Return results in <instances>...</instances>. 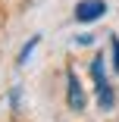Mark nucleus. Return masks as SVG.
I'll return each mask as SVG.
<instances>
[{"label":"nucleus","instance_id":"nucleus-1","mask_svg":"<svg viewBox=\"0 0 119 122\" xmlns=\"http://www.w3.org/2000/svg\"><path fill=\"white\" fill-rule=\"evenodd\" d=\"M91 81H94V94H97V107L103 113H110L116 107V91H113V85L107 78V56L103 53H97L91 60Z\"/></svg>","mask_w":119,"mask_h":122},{"label":"nucleus","instance_id":"nucleus-2","mask_svg":"<svg viewBox=\"0 0 119 122\" xmlns=\"http://www.w3.org/2000/svg\"><path fill=\"white\" fill-rule=\"evenodd\" d=\"M107 16V0H78L75 10H72V19L78 25H91V22H100Z\"/></svg>","mask_w":119,"mask_h":122},{"label":"nucleus","instance_id":"nucleus-3","mask_svg":"<svg viewBox=\"0 0 119 122\" xmlns=\"http://www.w3.org/2000/svg\"><path fill=\"white\" fill-rule=\"evenodd\" d=\"M66 107L72 110V113H82V110L88 107L85 88H82V81H78V75H75V69H72V66L66 69Z\"/></svg>","mask_w":119,"mask_h":122},{"label":"nucleus","instance_id":"nucleus-4","mask_svg":"<svg viewBox=\"0 0 119 122\" xmlns=\"http://www.w3.org/2000/svg\"><path fill=\"white\" fill-rule=\"evenodd\" d=\"M38 44H41V35H31V38H28V44L19 50V66H25V63H28V56L35 53V47H38Z\"/></svg>","mask_w":119,"mask_h":122},{"label":"nucleus","instance_id":"nucleus-5","mask_svg":"<svg viewBox=\"0 0 119 122\" xmlns=\"http://www.w3.org/2000/svg\"><path fill=\"white\" fill-rule=\"evenodd\" d=\"M110 56H113V72H119V35H110Z\"/></svg>","mask_w":119,"mask_h":122},{"label":"nucleus","instance_id":"nucleus-6","mask_svg":"<svg viewBox=\"0 0 119 122\" xmlns=\"http://www.w3.org/2000/svg\"><path fill=\"white\" fill-rule=\"evenodd\" d=\"M75 44H78V47H88V44H94V35H78Z\"/></svg>","mask_w":119,"mask_h":122},{"label":"nucleus","instance_id":"nucleus-7","mask_svg":"<svg viewBox=\"0 0 119 122\" xmlns=\"http://www.w3.org/2000/svg\"><path fill=\"white\" fill-rule=\"evenodd\" d=\"M19 97H22V91H19V88H16V91H13V94H10V107H13V110H16V107H19Z\"/></svg>","mask_w":119,"mask_h":122}]
</instances>
